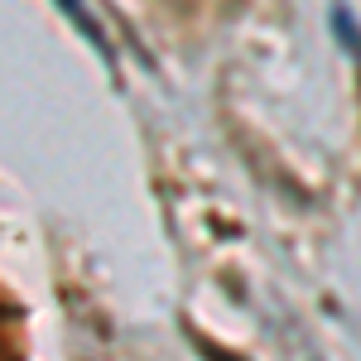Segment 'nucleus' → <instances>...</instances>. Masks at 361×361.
Masks as SVG:
<instances>
[{
	"mask_svg": "<svg viewBox=\"0 0 361 361\" xmlns=\"http://www.w3.org/2000/svg\"><path fill=\"white\" fill-rule=\"evenodd\" d=\"M333 29L347 39V49H352V54H357V63H361V29H357V20H352L347 10H333Z\"/></svg>",
	"mask_w": 361,
	"mask_h": 361,
	"instance_id": "obj_1",
	"label": "nucleus"
}]
</instances>
